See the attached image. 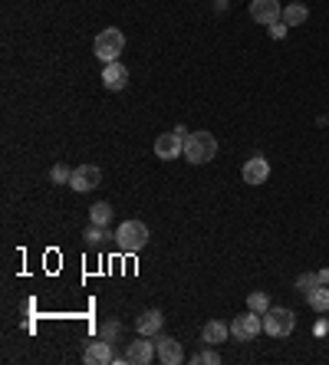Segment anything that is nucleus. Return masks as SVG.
Masks as SVG:
<instances>
[{"label":"nucleus","mask_w":329,"mask_h":365,"mask_svg":"<svg viewBox=\"0 0 329 365\" xmlns=\"http://www.w3.org/2000/svg\"><path fill=\"white\" fill-rule=\"evenodd\" d=\"M214 155H217V138L211 132H191L184 138V158L191 162V165H208L214 162Z\"/></svg>","instance_id":"nucleus-1"},{"label":"nucleus","mask_w":329,"mask_h":365,"mask_svg":"<svg viewBox=\"0 0 329 365\" xmlns=\"http://www.w3.org/2000/svg\"><path fill=\"white\" fill-rule=\"evenodd\" d=\"M148 237H151V234H148V227L142 221H122V224L115 227V244H119L122 253H138V250H145Z\"/></svg>","instance_id":"nucleus-2"},{"label":"nucleus","mask_w":329,"mask_h":365,"mask_svg":"<svg viewBox=\"0 0 329 365\" xmlns=\"http://www.w3.org/2000/svg\"><path fill=\"white\" fill-rule=\"evenodd\" d=\"M93 50H96V56L102 63H115V60L125 53V34H122L119 27H106V30H99Z\"/></svg>","instance_id":"nucleus-3"},{"label":"nucleus","mask_w":329,"mask_h":365,"mask_svg":"<svg viewBox=\"0 0 329 365\" xmlns=\"http://www.w3.org/2000/svg\"><path fill=\"white\" fill-rule=\"evenodd\" d=\"M293 329H296L293 310H287V306H270V310L263 313V332H267V336L283 339V336H290Z\"/></svg>","instance_id":"nucleus-4"},{"label":"nucleus","mask_w":329,"mask_h":365,"mask_svg":"<svg viewBox=\"0 0 329 365\" xmlns=\"http://www.w3.org/2000/svg\"><path fill=\"white\" fill-rule=\"evenodd\" d=\"M260 332H263V316L254 313V310H247V313L230 319V336H234L237 342H250V339H257Z\"/></svg>","instance_id":"nucleus-5"},{"label":"nucleus","mask_w":329,"mask_h":365,"mask_svg":"<svg viewBox=\"0 0 329 365\" xmlns=\"http://www.w3.org/2000/svg\"><path fill=\"white\" fill-rule=\"evenodd\" d=\"M151 359H158V349H155V339L151 336H138L125 346V362L129 365H148Z\"/></svg>","instance_id":"nucleus-6"},{"label":"nucleus","mask_w":329,"mask_h":365,"mask_svg":"<svg viewBox=\"0 0 329 365\" xmlns=\"http://www.w3.org/2000/svg\"><path fill=\"white\" fill-rule=\"evenodd\" d=\"M184 155V135L178 132H164L155 138V158H162V162H171V158H178Z\"/></svg>","instance_id":"nucleus-7"},{"label":"nucleus","mask_w":329,"mask_h":365,"mask_svg":"<svg viewBox=\"0 0 329 365\" xmlns=\"http://www.w3.org/2000/svg\"><path fill=\"white\" fill-rule=\"evenodd\" d=\"M99 181H102V171H99V165H80V168H73V178H69L73 191H80V194L93 191V188H99Z\"/></svg>","instance_id":"nucleus-8"},{"label":"nucleus","mask_w":329,"mask_h":365,"mask_svg":"<svg viewBox=\"0 0 329 365\" xmlns=\"http://www.w3.org/2000/svg\"><path fill=\"white\" fill-rule=\"evenodd\" d=\"M250 17L270 27V23L283 20V7H280V0H250Z\"/></svg>","instance_id":"nucleus-9"},{"label":"nucleus","mask_w":329,"mask_h":365,"mask_svg":"<svg viewBox=\"0 0 329 365\" xmlns=\"http://www.w3.org/2000/svg\"><path fill=\"white\" fill-rule=\"evenodd\" d=\"M155 349H158V362H164V365H178L181 359H184L181 342L178 339H171V336H164V332L155 336Z\"/></svg>","instance_id":"nucleus-10"},{"label":"nucleus","mask_w":329,"mask_h":365,"mask_svg":"<svg viewBox=\"0 0 329 365\" xmlns=\"http://www.w3.org/2000/svg\"><path fill=\"white\" fill-rule=\"evenodd\" d=\"M241 178H244V184H263L267 178H270V162L263 158V155H254V158H247L244 171H241Z\"/></svg>","instance_id":"nucleus-11"},{"label":"nucleus","mask_w":329,"mask_h":365,"mask_svg":"<svg viewBox=\"0 0 329 365\" xmlns=\"http://www.w3.org/2000/svg\"><path fill=\"white\" fill-rule=\"evenodd\" d=\"M112 342L109 339H102L99 336L96 342H89L86 346V352H82V362H89V365H106V362H112Z\"/></svg>","instance_id":"nucleus-12"},{"label":"nucleus","mask_w":329,"mask_h":365,"mask_svg":"<svg viewBox=\"0 0 329 365\" xmlns=\"http://www.w3.org/2000/svg\"><path fill=\"white\" fill-rule=\"evenodd\" d=\"M102 86L112 89V92L125 89V86H129V69L122 66L119 60H115V63H106V69H102Z\"/></svg>","instance_id":"nucleus-13"},{"label":"nucleus","mask_w":329,"mask_h":365,"mask_svg":"<svg viewBox=\"0 0 329 365\" xmlns=\"http://www.w3.org/2000/svg\"><path fill=\"white\" fill-rule=\"evenodd\" d=\"M228 339H230L228 323H221V319L204 323V329H201V342H204V346H221V342H228Z\"/></svg>","instance_id":"nucleus-14"},{"label":"nucleus","mask_w":329,"mask_h":365,"mask_svg":"<svg viewBox=\"0 0 329 365\" xmlns=\"http://www.w3.org/2000/svg\"><path fill=\"white\" fill-rule=\"evenodd\" d=\"M162 326H164V316L158 313V310H145V313L135 319V329H138V336H158L162 332Z\"/></svg>","instance_id":"nucleus-15"},{"label":"nucleus","mask_w":329,"mask_h":365,"mask_svg":"<svg viewBox=\"0 0 329 365\" xmlns=\"http://www.w3.org/2000/svg\"><path fill=\"white\" fill-rule=\"evenodd\" d=\"M306 20H310L306 3H287V7H283V23H287V27H300V23H306Z\"/></svg>","instance_id":"nucleus-16"},{"label":"nucleus","mask_w":329,"mask_h":365,"mask_svg":"<svg viewBox=\"0 0 329 365\" xmlns=\"http://www.w3.org/2000/svg\"><path fill=\"white\" fill-rule=\"evenodd\" d=\"M306 303H310V310H316V313H329V286H313L310 293H306Z\"/></svg>","instance_id":"nucleus-17"},{"label":"nucleus","mask_w":329,"mask_h":365,"mask_svg":"<svg viewBox=\"0 0 329 365\" xmlns=\"http://www.w3.org/2000/svg\"><path fill=\"white\" fill-rule=\"evenodd\" d=\"M89 221H93V224H99V227H106V224L112 221V204H106V201L93 204V207H89Z\"/></svg>","instance_id":"nucleus-18"},{"label":"nucleus","mask_w":329,"mask_h":365,"mask_svg":"<svg viewBox=\"0 0 329 365\" xmlns=\"http://www.w3.org/2000/svg\"><path fill=\"white\" fill-rule=\"evenodd\" d=\"M247 310H254V313H267V310H270V297H267V293H263V290H254V293H250V297H247Z\"/></svg>","instance_id":"nucleus-19"},{"label":"nucleus","mask_w":329,"mask_h":365,"mask_svg":"<svg viewBox=\"0 0 329 365\" xmlns=\"http://www.w3.org/2000/svg\"><path fill=\"white\" fill-rule=\"evenodd\" d=\"M191 362H195V365H217V362H221V355H217V349H214V346H204Z\"/></svg>","instance_id":"nucleus-20"},{"label":"nucleus","mask_w":329,"mask_h":365,"mask_svg":"<svg viewBox=\"0 0 329 365\" xmlns=\"http://www.w3.org/2000/svg\"><path fill=\"white\" fill-rule=\"evenodd\" d=\"M82 237H86V244H89V247H102V240L109 237V231H106V227H99V224H93Z\"/></svg>","instance_id":"nucleus-21"},{"label":"nucleus","mask_w":329,"mask_h":365,"mask_svg":"<svg viewBox=\"0 0 329 365\" xmlns=\"http://www.w3.org/2000/svg\"><path fill=\"white\" fill-rule=\"evenodd\" d=\"M313 286H319V273H300V277H296V290H300L303 297L310 293Z\"/></svg>","instance_id":"nucleus-22"},{"label":"nucleus","mask_w":329,"mask_h":365,"mask_svg":"<svg viewBox=\"0 0 329 365\" xmlns=\"http://www.w3.org/2000/svg\"><path fill=\"white\" fill-rule=\"evenodd\" d=\"M69 178H73V171H69L66 165H56L53 171H49V181L53 184H69Z\"/></svg>","instance_id":"nucleus-23"},{"label":"nucleus","mask_w":329,"mask_h":365,"mask_svg":"<svg viewBox=\"0 0 329 365\" xmlns=\"http://www.w3.org/2000/svg\"><path fill=\"white\" fill-rule=\"evenodd\" d=\"M99 336H102V339H109V342H115V339H119V336H122V326H119V323H106V326H102V332H99Z\"/></svg>","instance_id":"nucleus-24"},{"label":"nucleus","mask_w":329,"mask_h":365,"mask_svg":"<svg viewBox=\"0 0 329 365\" xmlns=\"http://www.w3.org/2000/svg\"><path fill=\"white\" fill-rule=\"evenodd\" d=\"M270 36H273V40H283V36H287V23H283V20L270 23Z\"/></svg>","instance_id":"nucleus-25"},{"label":"nucleus","mask_w":329,"mask_h":365,"mask_svg":"<svg viewBox=\"0 0 329 365\" xmlns=\"http://www.w3.org/2000/svg\"><path fill=\"white\" fill-rule=\"evenodd\" d=\"M319 283H323V286H329V266H326V270H319Z\"/></svg>","instance_id":"nucleus-26"},{"label":"nucleus","mask_w":329,"mask_h":365,"mask_svg":"<svg viewBox=\"0 0 329 365\" xmlns=\"http://www.w3.org/2000/svg\"><path fill=\"white\" fill-rule=\"evenodd\" d=\"M217 3H221V7H224V3H228V0H217Z\"/></svg>","instance_id":"nucleus-27"}]
</instances>
